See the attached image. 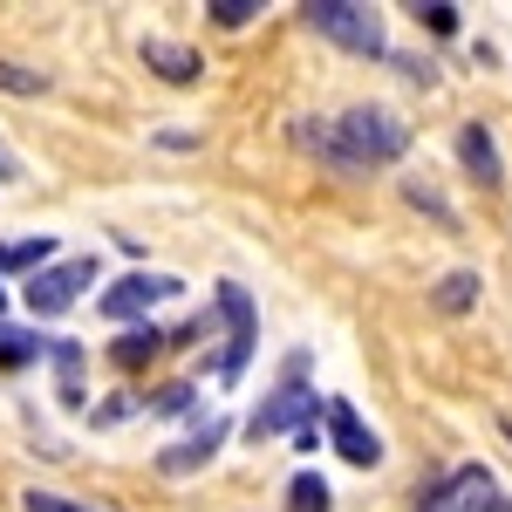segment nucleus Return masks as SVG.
I'll return each mask as SVG.
<instances>
[{
    "label": "nucleus",
    "instance_id": "b1692460",
    "mask_svg": "<svg viewBox=\"0 0 512 512\" xmlns=\"http://www.w3.org/2000/svg\"><path fill=\"white\" fill-rule=\"evenodd\" d=\"M485 512H512V499H492V506H485Z\"/></svg>",
    "mask_w": 512,
    "mask_h": 512
},
{
    "label": "nucleus",
    "instance_id": "4be33fe9",
    "mask_svg": "<svg viewBox=\"0 0 512 512\" xmlns=\"http://www.w3.org/2000/svg\"><path fill=\"white\" fill-rule=\"evenodd\" d=\"M21 506H28V512H110V506H82V499H62V492H28Z\"/></svg>",
    "mask_w": 512,
    "mask_h": 512
},
{
    "label": "nucleus",
    "instance_id": "9d476101",
    "mask_svg": "<svg viewBox=\"0 0 512 512\" xmlns=\"http://www.w3.org/2000/svg\"><path fill=\"white\" fill-rule=\"evenodd\" d=\"M226 431H233L226 417H205V431H192V437H185V444H171V451H164V458H158V472L185 478V472H198V465H212V451L226 444Z\"/></svg>",
    "mask_w": 512,
    "mask_h": 512
},
{
    "label": "nucleus",
    "instance_id": "2eb2a0df",
    "mask_svg": "<svg viewBox=\"0 0 512 512\" xmlns=\"http://www.w3.org/2000/svg\"><path fill=\"white\" fill-rule=\"evenodd\" d=\"M478 287H485V280H478L472 267H458V274H444V280H437V308H444V315H465V308L478 301Z\"/></svg>",
    "mask_w": 512,
    "mask_h": 512
},
{
    "label": "nucleus",
    "instance_id": "4468645a",
    "mask_svg": "<svg viewBox=\"0 0 512 512\" xmlns=\"http://www.w3.org/2000/svg\"><path fill=\"white\" fill-rule=\"evenodd\" d=\"M328 506H335L328 478L321 472H294V485H287V512H328Z\"/></svg>",
    "mask_w": 512,
    "mask_h": 512
},
{
    "label": "nucleus",
    "instance_id": "5701e85b",
    "mask_svg": "<svg viewBox=\"0 0 512 512\" xmlns=\"http://www.w3.org/2000/svg\"><path fill=\"white\" fill-rule=\"evenodd\" d=\"M14 178H21V158H14V151L0 144V185H14Z\"/></svg>",
    "mask_w": 512,
    "mask_h": 512
},
{
    "label": "nucleus",
    "instance_id": "412c9836",
    "mask_svg": "<svg viewBox=\"0 0 512 512\" xmlns=\"http://www.w3.org/2000/svg\"><path fill=\"white\" fill-rule=\"evenodd\" d=\"M410 14H417V21H424L431 35H458V7H451V0H431V7H410Z\"/></svg>",
    "mask_w": 512,
    "mask_h": 512
},
{
    "label": "nucleus",
    "instance_id": "f3484780",
    "mask_svg": "<svg viewBox=\"0 0 512 512\" xmlns=\"http://www.w3.org/2000/svg\"><path fill=\"white\" fill-rule=\"evenodd\" d=\"M0 89H7V96H41V89H48V76H41V69H28V62H7V55H0Z\"/></svg>",
    "mask_w": 512,
    "mask_h": 512
},
{
    "label": "nucleus",
    "instance_id": "f03ea898",
    "mask_svg": "<svg viewBox=\"0 0 512 512\" xmlns=\"http://www.w3.org/2000/svg\"><path fill=\"white\" fill-rule=\"evenodd\" d=\"M301 21H308L315 35H328L335 48H349V55H383V48H390V41H383V21H376L362 0H308Z\"/></svg>",
    "mask_w": 512,
    "mask_h": 512
},
{
    "label": "nucleus",
    "instance_id": "423d86ee",
    "mask_svg": "<svg viewBox=\"0 0 512 512\" xmlns=\"http://www.w3.org/2000/svg\"><path fill=\"white\" fill-rule=\"evenodd\" d=\"M164 294H178V280H171V274H123L96 308H103L110 321H137V315H151Z\"/></svg>",
    "mask_w": 512,
    "mask_h": 512
},
{
    "label": "nucleus",
    "instance_id": "ddd939ff",
    "mask_svg": "<svg viewBox=\"0 0 512 512\" xmlns=\"http://www.w3.org/2000/svg\"><path fill=\"white\" fill-rule=\"evenodd\" d=\"M48 362H55V383H62V403L76 410V403H82V349H76V342H48Z\"/></svg>",
    "mask_w": 512,
    "mask_h": 512
},
{
    "label": "nucleus",
    "instance_id": "393cba45",
    "mask_svg": "<svg viewBox=\"0 0 512 512\" xmlns=\"http://www.w3.org/2000/svg\"><path fill=\"white\" fill-rule=\"evenodd\" d=\"M506 437H512V417H506Z\"/></svg>",
    "mask_w": 512,
    "mask_h": 512
},
{
    "label": "nucleus",
    "instance_id": "aec40b11",
    "mask_svg": "<svg viewBox=\"0 0 512 512\" xmlns=\"http://www.w3.org/2000/svg\"><path fill=\"white\" fill-rule=\"evenodd\" d=\"M192 403H198L192 383H164V390L151 396V410H158V417H178V410H192Z\"/></svg>",
    "mask_w": 512,
    "mask_h": 512
},
{
    "label": "nucleus",
    "instance_id": "6e6552de",
    "mask_svg": "<svg viewBox=\"0 0 512 512\" xmlns=\"http://www.w3.org/2000/svg\"><path fill=\"white\" fill-rule=\"evenodd\" d=\"M219 315H226V328H233V349H226V383H233L239 369H246V355H253V294L239 287V280H219Z\"/></svg>",
    "mask_w": 512,
    "mask_h": 512
},
{
    "label": "nucleus",
    "instance_id": "1a4fd4ad",
    "mask_svg": "<svg viewBox=\"0 0 512 512\" xmlns=\"http://www.w3.org/2000/svg\"><path fill=\"white\" fill-rule=\"evenodd\" d=\"M458 158H465V171H472L485 192H499V185H506V158H499V144H492V130H485V123H465V130H458Z\"/></svg>",
    "mask_w": 512,
    "mask_h": 512
},
{
    "label": "nucleus",
    "instance_id": "dca6fc26",
    "mask_svg": "<svg viewBox=\"0 0 512 512\" xmlns=\"http://www.w3.org/2000/svg\"><path fill=\"white\" fill-rule=\"evenodd\" d=\"M35 355H48V342H35L28 328H0V362H7V369H21V362H35Z\"/></svg>",
    "mask_w": 512,
    "mask_h": 512
},
{
    "label": "nucleus",
    "instance_id": "6ab92c4d",
    "mask_svg": "<svg viewBox=\"0 0 512 512\" xmlns=\"http://www.w3.org/2000/svg\"><path fill=\"white\" fill-rule=\"evenodd\" d=\"M205 14H212V21H219V28H246V21H253V14H260V0H212V7H205Z\"/></svg>",
    "mask_w": 512,
    "mask_h": 512
},
{
    "label": "nucleus",
    "instance_id": "a211bd4d",
    "mask_svg": "<svg viewBox=\"0 0 512 512\" xmlns=\"http://www.w3.org/2000/svg\"><path fill=\"white\" fill-rule=\"evenodd\" d=\"M158 349H164V335H158V328H130V335H123V342H117L110 355H117L123 369H137L144 355H158Z\"/></svg>",
    "mask_w": 512,
    "mask_h": 512
},
{
    "label": "nucleus",
    "instance_id": "0eeeda50",
    "mask_svg": "<svg viewBox=\"0 0 512 512\" xmlns=\"http://www.w3.org/2000/svg\"><path fill=\"white\" fill-rule=\"evenodd\" d=\"M492 499H499V492H492V472H485V465H458L417 512H485Z\"/></svg>",
    "mask_w": 512,
    "mask_h": 512
},
{
    "label": "nucleus",
    "instance_id": "f8f14e48",
    "mask_svg": "<svg viewBox=\"0 0 512 512\" xmlns=\"http://www.w3.org/2000/svg\"><path fill=\"white\" fill-rule=\"evenodd\" d=\"M41 267H55V239H48V233L7 239V246H0V274H28V280H35Z\"/></svg>",
    "mask_w": 512,
    "mask_h": 512
},
{
    "label": "nucleus",
    "instance_id": "39448f33",
    "mask_svg": "<svg viewBox=\"0 0 512 512\" xmlns=\"http://www.w3.org/2000/svg\"><path fill=\"white\" fill-rule=\"evenodd\" d=\"M321 424H328V451H335V458H349V465H362V472L383 465V437L355 417L349 396H321Z\"/></svg>",
    "mask_w": 512,
    "mask_h": 512
},
{
    "label": "nucleus",
    "instance_id": "20e7f679",
    "mask_svg": "<svg viewBox=\"0 0 512 512\" xmlns=\"http://www.w3.org/2000/svg\"><path fill=\"white\" fill-rule=\"evenodd\" d=\"M301 369H308V355H294V362H287V383H280V390L267 396L260 410H253V424H246V431H253V444H260V437H280V431H308V424H315L321 396L308 390V383H301Z\"/></svg>",
    "mask_w": 512,
    "mask_h": 512
},
{
    "label": "nucleus",
    "instance_id": "9b49d317",
    "mask_svg": "<svg viewBox=\"0 0 512 512\" xmlns=\"http://www.w3.org/2000/svg\"><path fill=\"white\" fill-rule=\"evenodd\" d=\"M144 69H158L164 82H178V89H185V82H198V69H205V62H198V55L185 48V41L144 35Z\"/></svg>",
    "mask_w": 512,
    "mask_h": 512
},
{
    "label": "nucleus",
    "instance_id": "f257e3e1",
    "mask_svg": "<svg viewBox=\"0 0 512 512\" xmlns=\"http://www.w3.org/2000/svg\"><path fill=\"white\" fill-rule=\"evenodd\" d=\"M301 144L321 151L335 171H376V164H396L403 151H410V123L396 117V110L355 103V110H342L335 123H308Z\"/></svg>",
    "mask_w": 512,
    "mask_h": 512
},
{
    "label": "nucleus",
    "instance_id": "7ed1b4c3",
    "mask_svg": "<svg viewBox=\"0 0 512 512\" xmlns=\"http://www.w3.org/2000/svg\"><path fill=\"white\" fill-rule=\"evenodd\" d=\"M82 287H96V260H89V253L41 267V274L21 287V301H28V315H35V321H55V315H69V308L82 301Z\"/></svg>",
    "mask_w": 512,
    "mask_h": 512
},
{
    "label": "nucleus",
    "instance_id": "a878e982",
    "mask_svg": "<svg viewBox=\"0 0 512 512\" xmlns=\"http://www.w3.org/2000/svg\"><path fill=\"white\" fill-rule=\"evenodd\" d=\"M0 308H7V294H0Z\"/></svg>",
    "mask_w": 512,
    "mask_h": 512
}]
</instances>
